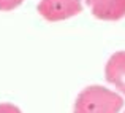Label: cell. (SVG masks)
<instances>
[{
  "instance_id": "6da1fadb",
  "label": "cell",
  "mask_w": 125,
  "mask_h": 113,
  "mask_svg": "<svg viewBox=\"0 0 125 113\" xmlns=\"http://www.w3.org/2000/svg\"><path fill=\"white\" fill-rule=\"evenodd\" d=\"M124 99L104 86L92 85L84 88L74 100L73 113H119Z\"/></svg>"
},
{
  "instance_id": "7a4b0ae2",
  "label": "cell",
  "mask_w": 125,
  "mask_h": 113,
  "mask_svg": "<svg viewBox=\"0 0 125 113\" xmlns=\"http://www.w3.org/2000/svg\"><path fill=\"white\" fill-rule=\"evenodd\" d=\"M37 11L49 22H59L70 19L83 11L81 0H40Z\"/></svg>"
},
{
  "instance_id": "3957f363",
  "label": "cell",
  "mask_w": 125,
  "mask_h": 113,
  "mask_svg": "<svg viewBox=\"0 0 125 113\" xmlns=\"http://www.w3.org/2000/svg\"><path fill=\"white\" fill-rule=\"evenodd\" d=\"M92 14L101 21H119L125 18V0H85Z\"/></svg>"
},
{
  "instance_id": "277c9868",
  "label": "cell",
  "mask_w": 125,
  "mask_h": 113,
  "mask_svg": "<svg viewBox=\"0 0 125 113\" xmlns=\"http://www.w3.org/2000/svg\"><path fill=\"white\" fill-rule=\"evenodd\" d=\"M104 76L117 91L125 94V51H117L108 59Z\"/></svg>"
},
{
  "instance_id": "5b68a950",
  "label": "cell",
  "mask_w": 125,
  "mask_h": 113,
  "mask_svg": "<svg viewBox=\"0 0 125 113\" xmlns=\"http://www.w3.org/2000/svg\"><path fill=\"white\" fill-rule=\"evenodd\" d=\"M24 0H0V11H11L22 5Z\"/></svg>"
},
{
  "instance_id": "8992f818",
  "label": "cell",
  "mask_w": 125,
  "mask_h": 113,
  "mask_svg": "<svg viewBox=\"0 0 125 113\" xmlns=\"http://www.w3.org/2000/svg\"><path fill=\"white\" fill-rule=\"evenodd\" d=\"M0 113H22V112L19 110V107H16L14 104L2 102V104H0Z\"/></svg>"
},
{
  "instance_id": "52a82bcc",
  "label": "cell",
  "mask_w": 125,
  "mask_h": 113,
  "mask_svg": "<svg viewBox=\"0 0 125 113\" xmlns=\"http://www.w3.org/2000/svg\"><path fill=\"white\" fill-rule=\"evenodd\" d=\"M124 113H125V112H124Z\"/></svg>"
}]
</instances>
